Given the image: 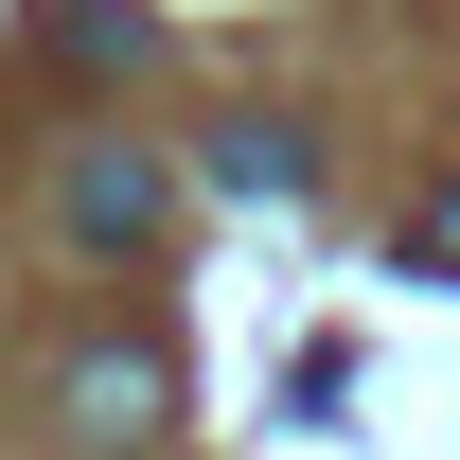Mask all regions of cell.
<instances>
[{
    "label": "cell",
    "instance_id": "cell-1",
    "mask_svg": "<svg viewBox=\"0 0 460 460\" xmlns=\"http://www.w3.org/2000/svg\"><path fill=\"white\" fill-rule=\"evenodd\" d=\"M54 407H71V443H142V425L177 407V354H160V337H89Z\"/></svg>",
    "mask_w": 460,
    "mask_h": 460
},
{
    "label": "cell",
    "instance_id": "cell-5",
    "mask_svg": "<svg viewBox=\"0 0 460 460\" xmlns=\"http://www.w3.org/2000/svg\"><path fill=\"white\" fill-rule=\"evenodd\" d=\"M390 266H407V284H460V177H425V195H407Z\"/></svg>",
    "mask_w": 460,
    "mask_h": 460
},
{
    "label": "cell",
    "instance_id": "cell-3",
    "mask_svg": "<svg viewBox=\"0 0 460 460\" xmlns=\"http://www.w3.org/2000/svg\"><path fill=\"white\" fill-rule=\"evenodd\" d=\"M301 177H319V160H301V124H230V142H213V195H266V213H284Z\"/></svg>",
    "mask_w": 460,
    "mask_h": 460
},
{
    "label": "cell",
    "instance_id": "cell-4",
    "mask_svg": "<svg viewBox=\"0 0 460 460\" xmlns=\"http://www.w3.org/2000/svg\"><path fill=\"white\" fill-rule=\"evenodd\" d=\"M36 36H54L71 71H124L142 54V0H36Z\"/></svg>",
    "mask_w": 460,
    "mask_h": 460
},
{
    "label": "cell",
    "instance_id": "cell-2",
    "mask_svg": "<svg viewBox=\"0 0 460 460\" xmlns=\"http://www.w3.org/2000/svg\"><path fill=\"white\" fill-rule=\"evenodd\" d=\"M160 213H177V177L142 160V142H89V160H71V230H89V248H142Z\"/></svg>",
    "mask_w": 460,
    "mask_h": 460
}]
</instances>
